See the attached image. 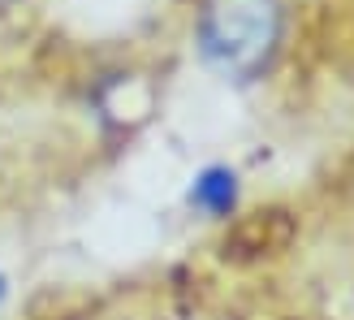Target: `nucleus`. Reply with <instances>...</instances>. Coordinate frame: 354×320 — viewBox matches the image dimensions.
<instances>
[{"mask_svg": "<svg viewBox=\"0 0 354 320\" xmlns=\"http://www.w3.org/2000/svg\"><path fill=\"white\" fill-rule=\"evenodd\" d=\"M286 39V5L281 0H203L194 44L212 74L246 87L272 69Z\"/></svg>", "mask_w": 354, "mask_h": 320, "instance_id": "1", "label": "nucleus"}, {"mask_svg": "<svg viewBox=\"0 0 354 320\" xmlns=\"http://www.w3.org/2000/svg\"><path fill=\"white\" fill-rule=\"evenodd\" d=\"M186 199L194 212H203V217L212 221H221L229 217V212L238 208V173L229 169V165H207L190 177V190H186Z\"/></svg>", "mask_w": 354, "mask_h": 320, "instance_id": "2", "label": "nucleus"}, {"mask_svg": "<svg viewBox=\"0 0 354 320\" xmlns=\"http://www.w3.org/2000/svg\"><path fill=\"white\" fill-rule=\"evenodd\" d=\"M5 294H9V277L0 273V303H5Z\"/></svg>", "mask_w": 354, "mask_h": 320, "instance_id": "3", "label": "nucleus"}]
</instances>
